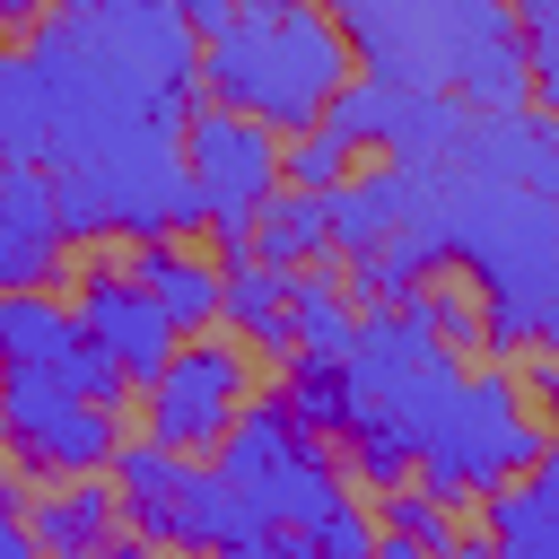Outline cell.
Here are the masks:
<instances>
[{
	"label": "cell",
	"instance_id": "cell-1",
	"mask_svg": "<svg viewBox=\"0 0 559 559\" xmlns=\"http://www.w3.org/2000/svg\"><path fill=\"white\" fill-rule=\"evenodd\" d=\"M201 79L218 105H236L271 131H306V122H323L332 87L349 79V35L314 0H280V9L245 0L218 35H201Z\"/></svg>",
	"mask_w": 559,
	"mask_h": 559
},
{
	"label": "cell",
	"instance_id": "cell-2",
	"mask_svg": "<svg viewBox=\"0 0 559 559\" xmlns=\"http://www.w3.org/2000/svg\"><path fill=\"white\" fill-rule=\"evenodd\" d=\"M52 218L70 245L87 236H201V192L183 175L175 122H131L96 148H70L44 166Z\"/></svg>",
	"mask_w": 559,
	"mask_h": 559
},
{
	"label": "cell",
	"instance_id": "cell-3",
	"mask_svg": "<svg viewBox=\"0 0 559 559\" xmlns=\"http://www.w3.org/2000/svg\"><path fill=\"white\" fill-rule=\"evenodd\" d=\"M550 454V428H542V411L524 402V384L507 376V367H489V376H454V393H445V411H437V428L419 437V489L428 498H445V507H463L472 489H498V480H515L524 463H542Z\"/></svg>",
	"mask_w": 559,
	"mask_h": 559
},
{
	"label": "cell",
	"instance_id": "cell-4",
	"mask_svg": "<svg viewBox=\"0 0 559 559\" xmlns=\"http://www.w3.org/2000/svg\"><path fill=\"white\" fill-rule=\"evenodd\" d=\"M175 148H183V175L201 192V227L218 236V262L253 253L245 227H253V210L280 183V131L236 114V105H218V96H192L183 122H175Z\"/></svg>",
	"mask_w": 559,
	"mask_h": 559
},
{
	"label": "cell",
	"instance_id": "cell-5",
	"mask_svg": "<svg viewBox=\"0 0 559 559\" xmlns=\"http://www.w3.org/2000/svg\"><path fill=\"white\" fill-rule=\"evenodd\" d=\"M210 454H218V480H236V489L253 498L262 524H314V515L349 489L341 463L323 454V437L297 428L280 393H271V402H245Z\"/></svg>",
	"mask_w": 559,
	"mask_h": 559
},
{
	"label": "cell",
	"instance_id": "cell-6",
	"mask_svg": "<svg viewBox=\"0 0 559 559\" xmlns=\"http://www.w3.org/2000/svg\"><path fill=\"white\" fill-rule=\"evenodd\" d=\"M114 437H122V411L70 393L52 367H0V445L26 463V480L105 472Z\"/></svg>",
	"mask_w": 559,
	"mask_h": 559
},
{
	"label": "cell",
	"instance_id": "cell-7",
	"mask_svg": "<svg viewBox=\"0 0 559 559\" xmlns=\"http://www.w3.org/2000/svg\"><path fill=\"white\" fill-rule=\"evenodd\" d=\"M245 393H253V358L210 332H183L157 358V376L140 384V437H157L175 454H210L227 437V419L245 411Z\"/></svg>",
	"mask_w": 559,
	"mask_h": 559
},
{
	"label": "cell",
	"instance_id": "cell-8",
	"mask_svg": "<svg viewBox=\"0 0 559 559\" xmlns=\"http://www.w3.org/2000/svg\"><path fill=\"white\" fill-rule=\"evenodd\" d=\"M70 314H79V332L131 376V393L157 376V358L183 341L175 323H166V306L131 280V271H114V262H96V271H79V297H70Z\"/></svg>",
	"mask_w": 559,
	"mask_h": 559
},
{
	"label": "cell",
	"instance_id": "cell-9",
	"mask_svg": "<svg viewBox=\"0 0 559 559\" xmlns=\"http://www.w3.org/2000/svg\"><path fill=\"white\" fill-rule=\"evenodd\" d=\"M61 218L44 166H0V288H44L61 271Z\"/></svg>",
	"mask_w": 559,
	"mask_h": 559
},
{
	"label": "cell",
	"instance_id": "cell-10",
	"mask_svg": "<svg viewBox=\"0 0 559 559\" xmlns=\"http://www.w3.org/2000/svg\"><path fill=\"white\" fill-rule=\"evenodd\" d=\"M26 515V542L35 550H96V542H114V524H122V498H114V480L96 489V472H61V480H26V498H17Z\"/></svg>",
	"mask_w": 559,
	"mask_h": 559
},
{
	"label": "cell",
	"instance_id": "cell-11",
	"mask_svg": "<svg viewBox=\"0 0 559 559\" xmlns=\"http://www.w3.org/2000/svg\"><path fill=\"white\" fill-rule=\"evenodd\" d=\"M480 542H489L498 559H559V463H550V454L524 463L515 489H507V480L489 489V507H480Z\"/></svg>",
	"mask_w": 559,
	"mask_h": 559
},
{
	"label": "cell",
	"instance_id": "cell-12",
	"mask_svg": "<svg viewBox=\"0 0 559 559\" xmlns=\"http://www.w3.org/2000/svg\"><path fill=\"white\" fill-rule=\"evenodd\" d=\"M122 271L166 306L175 332H210L218 323V262H201L183 236H131V262Z\"/></svg>",
	"mask_w": 559,
	"mask_h": 559
},
{
	"label": "cell",
	"instance_id": "cell-13",
	"mask_svg": "<svg viewBox=\"0 0 559 559\" xmlns=\"http://www.w3.org/2000/svg\"><path fill=\"white\" fill-rule=\"evenodd\" d=\"M454 157L480 166V175H498V183H524V192H550V183H559V166H550V122H542L533 105L480 114V122L454 140Z\"/></svg>",
	"mask_w": 559,
	"mask_h": 559
},
{
	"label": "cell",
	"instance_id": "cell-14",
	"mask_svg": "<svg viewBox=\"0 0 559 559\" xmlns=\"http://www.w3.org/2000/svg\"><path fill=\"white\" fill-rule=\"evenodd\" d=\"M280 306H288V358H349L358 314H349L341 271H323V253L297 262V271H280Z\"/></svg>",
	"mask_w": 559,
	"mask_h": 559
},
{
	"label": "cell",
	"instance_id": "cell-15",
	"mask_svg": "<svg viewBox=\"0 0 559 559\" xmlns=\"http://www.w3.org/2000/svg\"><path fill=\"white\" fill-rule=\"evenodd\" d=\"M52 157V79L35 52H0V166Z\"/></svg>",
	"mask_w": 559,
	"mask_h": 559
},
{
	"label": "cell",
	"instance_id": "cell-16",
	"mask_svg": "<svg viewBox=\"0 0 559 559\" xmlns=\"http://www.w3.org/2000/svg\"><path fill=\"white\" fill-rule=\"evenodd\" d=\"M218 323H236L253 349L288 358V306H280V271H271V262H253V253L218 262Z\"/></svg>",
	"mask_w": 559,
	"mask_h": 559
},
{
	"label": "cell",
	"instance_id": "cell-17",
	"mask_svg": "<svg viewBox=\"0 0 559 559\" xmlns=\"http://www.w3.org/2000/svg\"><path fill=\"white\" fill-rule=\"evenodd\" d=\"M79 341V314L52 288H0V367H52Z\"/></svg>",
	"mask_w": 559,
	"mask_h": 559
},
{
	"label": "cell",
	"instance_id": "cell-18",
	"mask_svg": "<svg viewBox=\"0 0 559 559\" xmlns=\"http://www.w3.org/2000/svg\"><path fill=\"white\" fill-rule=\"evenodd\" d=\"M245 245H253V262H271V271H297V262H314V253H323V192L271 183V201L253 210Z\"/></svg>",
	"mask_w": 559,
	"mask_h": 559
},
{
	"label": "cell",
	"instance_id": "cell-19",
	"mask_svg": "<svg viewBox=\"0 0 559 559\" xmlns=\"http://www.w3.org/2000/svg\"><path fill=\"white\" fill-rule=\"evenodd\" d=\"M349 166H358V148H349V140H332L323 122L280 131V183H297V192H332Z\"/></svg>",
	"mask_w": 559,
	"mask_h": 559
},
{
	"label": "cell",
	"instance_id": "cell-20",
	"mask_svg": "<svg viewBox=\"0 0 559 559\" xmlns=\"http://www.w3.org/2000/svg\"><path fill=\"white\" fill-rule=\"evenodd\" d=\"M411 306H419V323H428L445 349H480V288H472V280H437V271H428V280L411 288Z\"/></svg>",
	"mask_w": 559,
	"mask_h": 559
},
{
	"label": "cell",
	"instance_id": "cell-21",
	"mask_svg": "<svg viewBox=\"0 0 559 559\" xmlns=\"http://www.w3.org/2000/svg\"><path fill=\"white\" fill-rule=\"evenodd\" d=\"M376 533H402L411 550H454V507L445 498H428V489H384V524Z\"/></svg>",
	"mask_w": 559,
	"mask_h": 559
},
{
	"label": "cell",
	"instance_id": "cell-22",
	"mask_svg": "<svg viewBox=\"0 0 559 559\" xmlns=\"http://www.w3.org/2000/svg\"><path fill=\"white\" fill-rule=\"evenodd\" d=\"M306 550H323V559H367V550H376V515L349 507V489H341V498L306 524Z\"/></svg>",
	"mask_w": 559,
	"mask_h": 559
},
{
	"label": "cell",
	"instance_id": "cell-23",
	"mask_svg": "<svg viewBox=\"0 0 559 559\" xmlns=\"http://www.w3.org/2000/svg\"><path fill=\"white\" fill-rule=\"evenodd\" d=\"M236 9H245V0H175V17H183L192 35H218V26L236 17Z\"/></svg>",
	"mask_w": 559,
	"mask_h": 559
},
{
	"label": "cell",
	"instance_id": "cell-24",
	"mask_svg": "<svg viewBox=\"0 0 559 559\" xmlns=\"http://www.w3.org/2000/svg\"><path fill=\"white\" fill-rule=\"evenodd\" d=\"M524 393H533V402H550V393H559V376H550V358H533V367H524Z\"/></svg>",
	"mask_w": 559,
	"mask_h": 559
}]
</instances>
